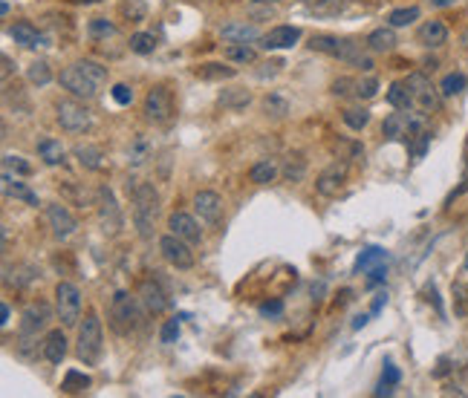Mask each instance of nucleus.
<instances>
[{
    "label": "nucleus",
    "instance_id": "680f3d73",
    "mask_svg": "<svg viewBox=\"0 0 468 398\" xmlns=\"http://www.w3.org/2000/svg\"><path fill=\"white\" fill-rule=\"evenodd\" d=\"M465 191H468V176H465V179H462V185H459V188H457V191H454V194L448 197V202H454V197H459V194H465Z\"/></svg>",
    "mask_w": 468,
    "mask_h": 398
},
{
    "label": "nucleus",
    "instance_id": "2eb2a0df",
    "mask_svg": "<svg viewBox=\"0 0 468 398\" xmlns=\"http://www.w3.org/2000/svg\"><path fill=\"white\" fill-rule=\"evenodd\" d=\"M347 185V165L344 162H332L327 165L321 173H318V179H315V191L321 197H338L344 191Z\"/></svg>",
    "mask_w": 468,
    "mask_h": 398
},
{
    "label": "nucleus",
    "instance_id": "393cba45",
    "mask_svg": "<svg viewBox=\"0 0 468 398\" xmlns=\"http://www.w3.org/2000/svg\"><path fill=\"white\" fill-rule=\"evenodd\" d=\"M151 156H153V142L145 136V133H136L131 148H127V165H131V167H142Z\"/></svg>",
    "mask_w": 468,
    "mask_h": 398
},
{
    "label": "nucleus",
    "instance_id": "ea45409f",
    "mask_svg": "<svg viewBox=\"0 0 468 398\" xmlns=\"http://www.w3.org/2000/svg\"><path fill=\"white\" fill-rule=\"evenodd\" d=\"M379 262H388V251L379 248V245H370V248H364V251L359 254L356 272H367V269H373V265H379Z\"/></svg>",
    "mask_w": 468,
    "mask_h": 398
},
{
    "label": "nucleus",
    "instance_id": "cd10ccee",
    "mask_svg": "<svg viewBox=\"0 0 468 398\" xmlns=\"http://www.w3.org/2000/svg\"><path fill=\"white\" fill-rule=\"evenodd\" d=\"M278 173H281V165L275 159H261V162L251 165L249 182H254V185H272L278 179Z\"/></svg>",
    "mask_w": 468,
    "mask_h": 398
},
{
    "label": "nucleus",
    "instance_id": "39448f33",
    "mask_svg": "<svg viewBox=\"0 0 468 398\" xmlns=\"http://www.w3.org/2000/svg\"><path fill=\"white\" fill-rule=\"evenodd\" d=\"M428 130V118H425V113L419 110H396L385 118V124H381V133H385L388 142H413L419 133Z\"/></svg>",
    "mask_w": 468,
    "mask_h": 398
},
{
    "label": "nucleus",
    "instance_id": "4c0bfd02",
    "mask_svg": "<svg viewBox=\"0 0 468 398\" xmlns=\"http://www.w3.org/2000/svg\"><path fill=\"white\" fill-rule=\"evenodd\" d=\"M119 15L124 21H131V23H142V21H148V4L145 0H121Z\"/></svg>",
    "mask_w": 468,
    "mask_h": 398
},
{
    "label": "nucleus",
    "instance_id": "20e7f679",
    "mask_svg": "<svg viewBox=\"0 0 468 398\" xmlns=\"http://www.w3.org/2000/svg\"><path fill=\"white\" fill-rule=\"evenodd\" d=\"M75 355L84 367H96L104 355V332H102V321L96 312H87V318L78 324Z\"/></svg>",
    "mask_w": 468,
    "mask_h": 398
},
{
    "label": "nucleus",
    "instance_id": "72a5a7b5",
    "mask_svg": "<svg viewBox=\"0 0 468 398\" xmlns=\"http://www.w3.org/2000/svg\"><path fill=\"white\" fill-rule=\"evenodd\" d=\"M281 170H283V179H286V182H292V185L301 182L304 176H307V159H304V153H298V150L289 153V156L283 159V167H281Z\"/></svg>",
    "mask_w": 468,
    "mask_h": 398
},
{
    "label": "nucleus",
    "instance_id": "09e8293b",
    "mask_svg": "<svg viewBox=\"0 0 468 398\" xmlns=\"http://www.w3.org/2000/svg\"><path fill=\"white\" fill-rule=\"evenodd\" d=\"M376 93H379V78H373V75L356 78V90H353V96H356L359 101H367V99H373Z\"/></svg>",
    "mask_w": 468,
    "mask_h": 398
},
{
    "label": "nucleus",
    "instance_id": "13d9d810",
    "mask_svg": "<svg viewBox=\"0 0 468 398\" xmlns=\"http://www.w3.org/2000/svg\"><path fill=\"white\" fill-rule=\"evenodd\" d=\"M385 300H388V294H385V292H381V294L376 297V303H373V309H370V315H379V312H381V306H385Z\"/></svg>",
    "mask_w": 468,
    "mask_h": 398
},
{
    "label": "nucleus",
    "instance_id": "7c9ffc66",
    "mask_svg": "<svg viewBox=\"0 0 468 398\" xmlns=\"http://www.w3.org/2000/svg\"><path fill=\"white\" fill-rule=\"evenodd\" d=\"M38 156H40V162H44L47 167H55V165H61L64 162V156H67V150H64V145L58 142V139H40L38 142Z\"/></svg>",
    "mask_w": 468,
    "mask_h": 398
},
{
    "label": "nucleus",
    "instance_id": "7ed1b4c3",
    "mask_svg": "<svg viewBox=\"0 0 468 398\" xmlns=\"http://www.w3.org/2000/svg\"><path fill=\"white\" fill-rule=\"evenodd\" d=\"M131 205H134V228L139 234V240H153L156 231V214H159V194L151 182H139L134 185L131 194Z\"/></svg>",
    "mask_w": 468,
    "mask_h": 398
},
{
    "label": "nucleus",
    "instance_id": "a878e982",
    "mask_svg": "<svg viewBox=\"0 0 468 398\" xmlns=\"http://www.w3.org/2000/svg\"><path fill=\"white\" fill-rule=\"evenodd\" d=\"M4 194H6L9 199H21V202H26V205H32V208L40 205L38 197H35L23 182H18V176L12 179V170H6V167H4Z\"/></svg>",
    "mask_w": 468,
    "mask_h": 398
},
{
    "label": "nucleus",
    "instance_id": "f8f14e48",
    "mask_svg": "<svg viewBox=\"0 0 468 398\" xmlns=\"http://www.w3.org/2000/svg\"><path fill=\"white\" fill-rule=\"evenodd\" d=\"M405 84H408V90L413 96V107H419L422 113H434L440 107V96L442 93L431 84V78L425 72H410Z\"/></svg>",
    "mask_w": 468,
    "mask_h": 398
},
{
    "label": "nucleus",
    "instance_id": "c756f323",
    "mask_svg": "<svg viewBox=\"0 0 468 398\" xmlns=\"http://www.w3.org/2000/svg\"><path fill=\"white\" fill-rule=\"evenodd\" d=\"M220 35L229 40V43H251V40H258L261 32L254 29L251 23H243V21H234V23H226L220 29Z\"/></svg>",
    "mask_w": 468,
    "mask_h": 398
},
{
    "label": "nucleus",
    "instance_id": "2f4dec72",
    "mask_svg": "<svg viewBox=\"0 0 468 398\" xmlns=\"http://www.w3.org/2000/svg\"><path fill=\"white\" fill-rule=\"evenodd\" d=\"M119 35V26L113 23V21H107V18H93L90 23H87V38L93 40V43H107V40H113Z\"/></svg>",
    "mask_w": 468,
    "mask_h": 398
},
{
    "label": "nucleus",
    "instance_id": "412c9836",
    "mask_svg": "<svg viewBox=\"0 0 468 398\" xmlns=\"http://www.w3.org/2000/svg\"><path fill=\"white\" fill-rule=\"evenodd\" d=\"M416 40L422 43V47H428V50H440L448 43V26L442 21H425L416 32Z\"/></svg>",
    "mask_w": 468,
    "mask_h": 398
},
{
    "label": "nucleus",
    "instance_id": "a211bd4d",
    "mask_svg": "<svg viewBox=\"0 0 468 398\" xmlns=\"http://www.w3.org/2000/svg\"><path fill=\"white\" fill-rule=\"evenodd\" d=\"M168 231L177 234V237L185 240V243H191V245L202 243V228H200V223H197L191 214H185V211H174L171 216H168Z\"/></svg>",
    "mask_w": 468,
    "mask_h": 398
},
{
    "label": "nucleus",
    "instance_id": "9b49d317",
    "mask_svg": "<svg viewBox=\"0 0 468 398\" xmlns=\"http://www.w3.org/2000/svg\"><path fill=\"white\" fill-rule=\"evenodd\" d=\"M55 118H58L64 133H84L93 124L90 110L84 104H78V101H72V99H64V101L55 104Z\"/></svg>",
    "mask_w": 468,
    "mask_h": 398
},
{
    "label": "nucleus",
    "instance_id": "6ab92c4d",
    "mask_svg": "<svg viewBox=\"0 0 468 398\" xmlns=\"http://www.w3.org/2000/svg\"><path fill=\"white\" fill-rule=\"evenodd\" d=\"M301 40V29L298 26H272L263 38H261V47L263 50H292L295 43Z\"/></svg>",
    "mask_w": 468,
    "mask_h": 398
},
{
    "label": "nucleus",
    "instance_id": "f03ea898",
    "mask_svg": "<svg viewBox=\"0 0 468 398\" xmlns=\"http://www.w3.org/2000/svg\"><path fill=\"white\" fill-rule=\"evenodd\" d=\"M145 315H148V312L142 309V303H139L136 294H131V292H116V294L110 297L107 324H110V329H113L119 338L136 335V332L142 329V324H145Z\"/></svg>",
    "mask_w": 468,
    "mask_h": 398
},
{
    "label": "nucleus",
    "instance_id": "58836bf2",
    "mask_svg": "<svg viewBox=\"0 0 468 398\" xmlns=\"http://www.w3.org/2000/svg\"><path fill=\"white\" fill-rule=\"evenodd\" d=\"M223 58L232 61V64H254L258 61V52H254L249 43H229L223 50Z\"/></svg>",
    "mask_w": 468,
    "mask_h": 398
},
{
    "label": "nucleus",
    "instance_id": "aec40b11",
    "mask_svg": "<svg viewBox=\"0 0 468 398\" xmlns=\"http://www.w3.org/2000/svg\"><path fill=\"white\" fill-rule=\"evenodd\" d=\"M40 355H44L50 364H61L67 358V335L64 326L61 329H50L40 341Z\"/></svg>",
    "mask_w": 468,
    "mask_h": 398
},
{
    "label": "nucleus",
    "instance_id": "5fc2aeb1",
    "mask_svg": "<svg viewBox=\"0 0 468 398\" xmlns=\"http://www.w3.org/2000/svg\"><path fill=\"white\" fill-rule=\"evenodd\" d=\"M385 280H388V265L385 262H379V265H373V269H367V289L385 283Z\"/></svg>",
    "mask_w": 468,
    "mask_h": 398
},
{
    "label": "nucleus",
    "instance_id": "423d86ee",
    "mask_svg": "<svg viewBox=\"0 0 468 398\" xmlns=\"http://www.w3.org/2000/svg\"><path fill=\"white\" fill-rule=\"evenodd\" d=\"M310 50L330 55L335 61H344V64H356L361 58V43H356L350 38H338V35H312Z\"/></svg>",
    "mask_w": 468,
    "mask_h": 398
},
{
    "label": "nucleus",
    "instance_id": "e2e57ef3",
    "mask_svg": "<svg viewBox=\"0 0 468 398\" xmlns=\"http://www.w3.org/2000/svg\"><path fill=\"white\" fill-rule=\"evenodd\" d=\"M12 67H15V64H12V58H9V55H4V78H9V75H12Z\"/></svg>",
    "mask_w": 468,
    "mask_h": 398
},
{
    "label": "nucleus",
    "instance_id": "f704fd0d",
    "mask_svg": "<svg viewBox=\"0 0 468 398\" xmlns=\"http://www.w3.org/2000/svg\"><path fill=\"white\" fill-rule=\"evenodd\" d=\"M26 81H29L32 87H47V84L53 81V67H50V61L35 58V61L26 67Z\"/></svg>",
    "mask_w": 468,
    "mask_h": 398
},
{
    "label": "nucleus",
    "instance_id": "9d476101",
    "mask_svg": "<svg viewBox=\"0 0 468 398\" xmlns=\"http://www.w3.org/2000/svg\"><path fill=\"white\" fill-rule=\"evenodd\" d=\"M159 254L165 257V262L168 265H174V269H180V272H188V269H194V251H191V243H185V240H180L177 234H171L168 231L165 237H159Z\"/></svg>",
    "mask_w": 468,
    "mask_h": 398
},
{
    "label": "nucleus",
    "instance_id": "4d7b16f0",
    "mask_svg": "<svg viewBox=\"0 0 468 398\" xmlns=\"http://www.w3.org/2000/svg\"><path fill=\"white\" fill-rule=\"evenodd\" d=\"M258 312L263 318H281L283 315V300H266V303H261Z\"/></svg>",
    "mask_w": 468,
    "mask_h": 398
},
{
    "label": "nucleus",
    "instance_id": "8fccbe9b",
    "mask_svg": "<svg viewBox=\"0 0 468 398\" xmlns=\"http://www.w3.org/2000/svg\"><path fill=\"white\" fill-rule=\"evenodd\" d=\"M4 167L12 170L15 176H29V173H32V165L23 162V156H15V153H6V156H4Z\"/></svg>",
    "mask_w": 468,
    "mask_h": 398
},
{
    "label": "nucleus",
    "instance_id": "ddd939ff",
    "mask_svg": "<svg viewBox=\"0 0 468 398\" xmlns=\"http://www.w3.org/2000/svg\"><path fill=\"white\" fill-rule=\"evenodd\" d=\"M53 309H50V303H44V300H35V303H29L23 312H21V326H18V335H26V338H38L40 332H44L47 326H50V321H53Z\"/></svg>",
    "mask_w": 468,
    "mask_h": 398
},
{
    "label": "nucleus",
    "instance_id": "6e6552de",
    "mask_svg": "<svg viewBox=\"0 0 468 398\" xmlns=\"http://www.w3.org/2000/svg\"><path fill=\"white\" fill-rule=\"evenodd\" d=\"M55 318L64 329H72L81 321V289L70 280H61L55 286Z\"/></svg>",
    "mask_w": 468,
    "mask_h": 398
},
{
    "label": "nucleus",
    "instance_id": "473e14b6",
    "mask_svg": "<svg viewBox=\"0 0 468 398\" xmlns=\"http://www.w3.org/2000/svg\"><path fill=\"white\" fill-rule=\"evenodd\" d=\"M93 387V378L87 372H81V370H70L61 381V392L64 395H81V392H87Z\"/></svg>",
    "mask_w": 468,
    "mask_h": 398
},
{
    "label": "nucleus",
    "instance_id": "dca6fc26",
    "mask_svg": "<svg viewBox=\"0 0 468 398\" xmlns=\"http://www.w3.org/2000/svg\"><path fill=\"white\" fill-rule=\"evenodd\" d=\"M194 214L200 216V223L217 226L223 219V197L214 194V191H200L194 197Z\"/></svg>",
    "mask_w": 468,
    "mask_h": 398
},
{
    "label": "nucleus",
    "instance_id": "a19ab883",
    "mask_svg": "<svg viewBox=\"0 0 468 398\" xmlns=\"http://www.w3.org/2000/svg\"><path fill=\"white\" fill-rule=\"evenodd\" d=\"M465 87H468V78L462 72H448L440 81V93H442V99H454V96H459L465 90Z\"/></svg>",
    "mask_w": 468,
    "mask_h": 398
},
{
    "label": "nucleus",
    "instance_id": "0e129e2a",
    "mask_svg": "<svg viewBox=\"0 0 468 398\" xmlns=\"http://www.w3.org/2000/svg\"><path fill=\"white\" fill-rule=\"evenodd\" d=\"M72 4H81V6H93V4H102V0H72Z\"/></svg>",
    "mask_w": 468,
    "mask_h": 398
},
{
    "label": "nucleus",
    "instance_id": "1a4fd4ad",
    "mask_svg": "<svg viewBox=\"0 0 468 398\" xmlns=\"http://www.w3.org/2000/svg\"><path fill=\"white\" fill-rule=\"evenodd\" d=\"M142 113H145V118H148L151 124H168V121L174 118V113H177V107H174V93L168 90L165 84L151 87L148 96H145V101H142Z\"/></svg>",
    "mask_w": 468,
    "mask_h": 398
},
{
    "label": "nucleus",
    "instance_id": "49530a36",
    "mask_svg": "<svg viewBox=\"0 0 468 398\" xmlns=\"http://www.w3.org/2000/svg\"><path fill=\"white\" fill-rule=\"evenodd\" d=\"M413 21H419V6H405V9H393L388 15V23L393 29H402V26H410Z\"/></svg>",
    "mask_w": 468,
    "mask_h": 398
},
{
    "label": "nucleus",
    "instance_id": "b1692460",
    "mask_svg": "<svg viewBox=\"0 0 468 398\" xmlns=\"http://www.w3.org/2000/svg\"><path fill=\"white\" fill-rule=\"evenodd\" d=\"M367 50L370 52H393L396 50V32H393V26L388 23V26H379V29H373L370 35H367Z\"/></svg>",
    "mask_w": 468,
    "mask_h": 398
},
{
    "label": "nucleus",
    "instance_id": "c03bdc74",
    "mask_svg": "<svg viewBox=\"0 0 468 398\" xmlns=\"http://www.w3.org/2000/svg\"><path fill=\"white\" fill-rule=\"evenodd\" d=\"M402 381V375H399V370L388 361L385 364V370H381V381H379V387H376V395H391L393 392V387Z\"/></svg>",
    "mask_w": 468,
    "mask_h": 398
},
{
    "label": "nucleus",
    "instance_id": "c9c22d12",
    "mask_svg": "<svg viewBox=\"0 0 468 398\" xmlns=\"http://www.w3.org/2000/svg\"><path fill=\"white\" fill-rule=\"evenodd\" d=\"M388 104H391L393 110H410V107H413V96H410V90H408L405 81H393V84H391Z\"/></svg>",
    "mask_w": 468,
    "mask_h": 398
},
{
    "label": "nucleus",
    "instance_id": "c85d7f7f",
    "mask_svg": "<svg viewBox=\"0 0 468 398\" xmlns=\"http://www.w3.org/2000/svg\"><path fill=\"white\" fill-rule=\"evenodd\" d=\"M217 104H220L223 110L240 113V110H246V107L251 104V93L243 90V87H229V90H223V93L217 96Z\"/></svg>",
    "mask_w": 468,
    "mask_h": 398
},
{
    "label": "nucleus",
    "instance_id": "0eeeda50",
    "mask_svg": "<svg viewBox=\"0 0 468 398\" xmlns=\"http://www.w3.org/2000/svg\"><path fill=\"white\" fill-rule=\"evenodd\" d=\"M96 216H99V226L107 237L121 234L124 214H121V205H119L116 194L110 191V185H99V191H96Z\"/></svg>",
    "mask_w": 468,
    "mask_h": 398
},
{
    "label": "nucleus",
    "instance_id": "a18cd8bd",
    "mask_svg": "<svg viewBox=\"0 0 468 398\" xmlns=\"http://www.w3.org/2000/svg\"><path fill=\"white\" fill-rule=\"evenodd\" d=\"M263 113L272 116V118H286L289 116V101L283 96H278V93H269L263 99Z\"/></svg>",
    "mask_w": 468,
    "mask_h": 398
},
{
    "label": "nucleus",
    "instance_id": "f3484780",
    "mask_svg": "<svg viewBox=\"0 0 468 398\" xmlns=\"http://www.w3.org/2000/svg\"><path fill=\"white\" fill-rule=\"evenodd\" d=\"M136 297H139V303H142V309L148 315H162L168 306H171V300H168V294H165V289L153 280V277H148V280H142V286H139V292H136Z\"/></svg>",
    "mask_w": 468,
    "mask_h": 398
},
{
    "label": "nucleus",
    "instance_id": "052dcab7",
    "mask_svg": "<svg viewBox=\"0 0 468 398\" xmlns=\"http://www.w3.org/2000/svg\"><path fill=\"white\" fill-rule=\"evenodd\" d=\"M431 6H437V9H448V6H454L457 0H428Z\"/></svg>",
    "mask_w": 468,
    "mask_h": 398
},
{
    "label": "nucleus",
    "instance_id": "69168bd1",
    "mask_svg": "<svg viewBox=\"0 0 468 398\" xmlns=\"http://www.w3.org/2000/svg\"><path fill=\"white\" fill-rule=\"evenodd\" d=\"M364 324H367V315H359V318H356V324H353V326H356V329H361V326H364Z\"/></svg>",
    "mask_w": 468,
    "mask_h": 398
},
{
    "label": "nucleus",
    "instance_id": "6e6d98bb",
    "mask_svg": "<svg viewBox=\"0 0 468 398\" xmlns=\"http://www.w3.org/2000/svg\"><path fill=\"white\" fill-rule=\"evenodd\" d=\"M159 338H162V343H177V338H180V321L177 318L174 321H165Z\"/></svg>",
    "mask_w": 468,
    "mask_h": 398
},
{
    "label": "nucleus",
    "instance_id": "79ce46f5",
    "mask_svg": "<svg viewBox=\"0 0 468 398\" xmlns=\"http://www.w3.org/2000/svg\"><path fill=\"white\" fill-rule=\"evenodd\" d=\"M127 47H131V52H136V55H153L156 38H153V32H134L131 40H127Z\"/></svg>",
    "mask_w": 468,
    "mask_h": 398
},
{
    "label": "nucleus",
    "instance_id": "338daca9",
    "mask_svg": "<svg viewBox=\"0 0 468 398\" xmlns=\"http://www.w3.org/2000/svg\"><path fill=\"white\" fill-rule=\"evenodd\" d=\"M254 4H266L269 6V4H281V0H254Z\"/></svg>",
    "mask_w": 468,
    "mask_h": 398
},
{
    "label": "nucleus",
    "instance_id": "de8ad7c7",
    "mask_svg": "<svg viewBox=\"0 0 468 398\" xmlns=\"http://www.w3.org/2000/svg\"><path fill=\"white\" fill-rule=\"evenodd\" d=\"M307 9L315 15H335L347 6V0H304Z\"/></svg>",
    "mask_w": 468,
    "mask_h": 398
},
{
    "label": "nucleus",
    "instance_id": "603ef678",
    "mask_svg": "<svg viewBox=\"0 0 468 398\" xmlns=\"http://www.w3.org/2000/svg\"><path fill=\"white\" fill-rule=\"evenodd\" d=\"M35 280H38V272L32 269V265H21L18 277H4L6 286H26V283H35Z\"/></svg>",
    "mask_w": 468,
    "mask_h": 398
},
{
    "label": "nucleus",
    "instance_id": "bf43d9fd",
    "mask_svg": "<svg viewBox=\"0 0 468 398\" xmlns=\"http://www.w3.org/2000/svg\"><path fill=\"white\" fill-rule=\"evenodd\" d=\"M0 318H4L0 324H4V326H9V318H12V309H9V303H4V309H0Z\"/></svg>",
    "mask_w": 468,
    "mask_h": 398
},
{
    "label": "nucleus",
    "instance_id": "3c124183",
    "mask_svg": "<svg viewBox=\"0 0 468 398\" xmlns=\"http://www.w3.org/2000/svg\"><path fill=\"white\" fill-rule=\"evenodd\" d=\"M353 90H356V78H335L330 87V93L335 99H347V96H353Z\"/></svg>",
    "mask_w": 468,
    "mask_h": 398
},
{
    "label": "nucleus",
    "instance_id": "4468645a",
    "mask_svg": "<svg viewBox=\"0 0 468 398\" xmlns=\"http://www.w3.org/2000/svg\"><path fill=\"white\" fill-rule=\"evenodd\" d=\"M47 223H50V228H53V237L55 240H70L75 231H78V219L72 216V211L67 208V205H61V202H50L47 205Z\"/></svg>",
    "mask_w": 468,
    "mask_h": 398
},
{
    "label": "nucleus",
    "instance_id": "4be33fe9",
    "mask_svg": "<svg viewBox=\"0 0 468 398\" xmlns=\"http://www.w3.org/2000/svg\"><path fill=\"white\" fill-rule=\"evenodd\" d=\"M9 38L15 43H21V47L26 50H38V47H47V38L38 32V26H32L29 21H18L9 26Z\"/></svg>",
    "mask_w": 468,
    "mask_h": 398
},
{
    "label": "nucleus",
    "instance_id": "864d4df0",
    "mask_svg": "<svg viewBox=\"0 0 468 398\" xmlns=\"http://www.w3.org/2000/svg\"><path fill=\"white\" fill-rule=\"evenodd\" d=\"M110 96H113V101L116 104H121V107H127V104H134V90L127 84H116L113 90H110Z\"/></svg>",
    "mask_w": 468,
    "mask_h": 398
},
{
    "label": "nucleus",
    "instance_id": "bb28decb",
    "mask_svg": "<svg viewBox=\"0 0 468 398\" xmlns=\"http://www.w3.org/2000/svg\"><path fill=\"white\" fill-rule=\"evenodd\" d=\"M194 75L202 78V81H229V78L237 75V70L229 67V64H223V61H208V64H197L194 67Z\"/></svg>",
    "mask_w": 468,
    "mask_h": 398
},
{
    "label": "nucleus",
    "instance_id": "e433bc0d",
    "mask_svg": "<svg viewBox=\"0 0 468 398\" xmlns=\"http://www.w3.org/2000/svg\"><path fill=\"white\" fill-rule=\"evenodd\" d=\"M61 194H64V199H70V202H75L78 208H87V205H96V199L90 197V191H87V188H81V182H72V179H67V182L61 185Z\"/></svg>",
    "mask_w": 468,
    "mask_h": 398
},
{
    "label": "nucleus",
    "instance_id": "f257e3e1",
    "mask_svg": "<svg viewBox=\"0 0 468 398\" xmlns=\"http://www.w3.org/2000/svg\"><path fill=\"white\" fill-rule=\"evenodd\" d=\"M58 81H61V87L72 99L90 101V99L99 96V90L107 84V67H102L99 61L84 58V61H75V64L64 67Z\"/></svg>",
    "mask_w": 468,
    "mask_h": 398
},
{
    "label": "nucleus",
    "instance_id": "37998d69",
    "mask_svg": "<svg viewBox=\"0 0 468 398\" xmlns=\"http://www.w3.org/2000/svg\"><path fill=\"white\" fill-rule=\"evenodd\" d=\"M342 118H344V124L350 127V130H364L367 124H370V110L367 107H347L344 113H342Z\"/></svg>",
    "mask_w": 468,
    "mask_h": 398
},
{
    "label": "nucleus",
    "instance_id": "774afa93",
    "mask_svg": "<svg viewBox=\"0 0 468 398\" xmlns=\"http://www.w3.org/2000/svg\"><path fill=\"white\" fill-rule=\"evenodd\" d=\"M465 269H468V257H465Z\"/></svg>",
    "mask_w": 468,
    "mask_h": 398
},
{
    "label": "nucleus",
    "instance_id": "5701e85b",
    "mask_svg": "<svg viewBox=\"0 0 468 398\" xmlns=\"http://www.w3.org/2000/svg\"><path fill=\"white\" fill-rule=\"evenodd\" d=\"M72 156L78 159V165H81L84 170L99 173V170L107 167V156H104V150L96 148V145H75V148H72Z\"/></svg>",
    "mask_w": 468,
    "mask_h": 398
}]
</instances>
